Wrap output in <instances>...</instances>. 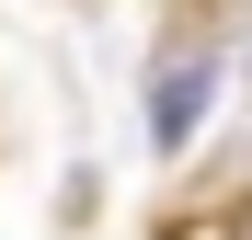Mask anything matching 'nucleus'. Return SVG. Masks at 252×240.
Returning a JSON list of instances; mask_svg holds the SVG:
<instances>
[{
	"mask_svg": "<svg viewBox=\"0 0 252 240\" xmlns=\"http://www.w3.org/2000/svg\"><path fill=\"white\" fill-rule=\"evenodd\" d=\"M218 80H229L218 34H195V46H172V57L149 69V149H160V160H184V149H195L206 103H218Z\"/></svg>",
	"mask_w": 252,
	"mask_h": 240,
	"instance_id": "1",
	"label": "nucleus"
},
{
	"mask_svg": "<svg viewBox=\"0 0 252 240\" xmlns=\"http://www.w3.org/2000/svg\"><path fill=\"white\" fill-rule=\"evenodd\" d=\"M218 240H252V194H241V206H229V217H218Z\"/></svg>",
	"mask_w": 252,
	"mask_h": 240,
	"instance_id": "2",
	"label": "nucleus"
}]
</instances>
